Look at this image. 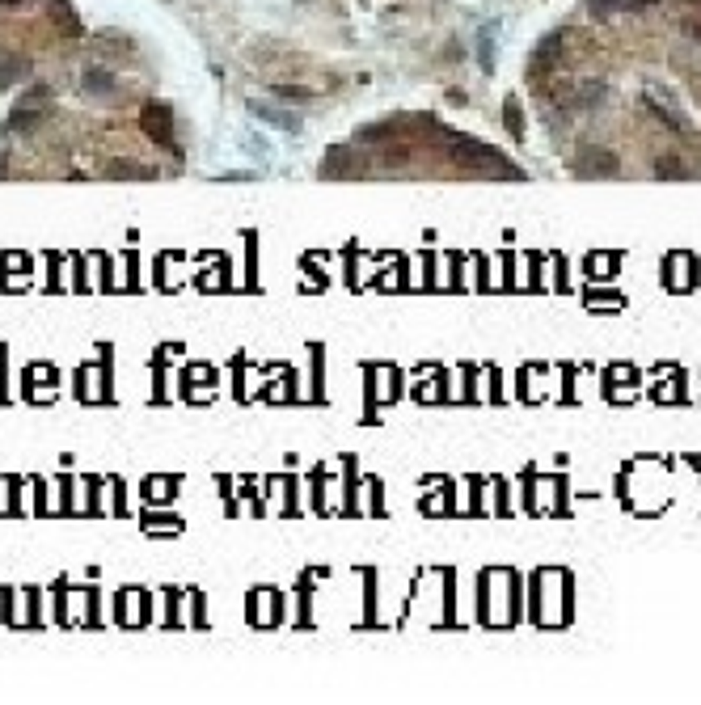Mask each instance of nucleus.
Segmentation results:
<instances>
[{"label":"nucleus","instance_id":"nucleus-1","mask_svg":"<svg viewBox=\"0 0 701 705\" xmlns=\"http://www.w3.org/2000/svg\"><path fill=\"white\" fill-rule=\"evenodd\" d=\"M144 131H148L156 144H174V131H170V110H165V106H148V110H144Z\"/></svg>","mask_w":701,"mask_h":705},{"label":"nucleus","instance_id":"nucleus-2","mask_svg":"<svg viewBox=\"0 0 701 705\" xmlns=\"http://www.w3.org/2000/svg\"><path fill=\"white\" fill-rule=\"evenodd\" d=\"M254 115H258V119H271L275 127H288V131H296V127H300L292 115H279V110H271V106H262V101H254Z\"/></svg>","mask_w":701,"mask_h":705},{"label":"nucleus","instance_id":"nucleus-3","mask_svg":"<svg viewBox=\"0 0 701 705\" xmlns=\"http://www.w3.org/2000/svg\"><path fill=\"white\" fill-rule=\"evenodd\" d=\"M621 5H629V0H591V13H596V17H609V13L621 9Z\"/></svg>","mask_w":701,"mask_h":705}]
</instances>
